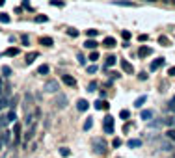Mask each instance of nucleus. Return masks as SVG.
I'll use <instances>...</instances> for the list:
<instances>
[{
	"label": "nucleus",
	"instance_id": "obj_30",
	"mask_svg": "<svg viewBox=\"0 0 175 158\" xmlns=\"http://www.w3.org/2000/svg\"><path fill=\"white\" fill-rule=\"evenodd\" d=\"M4 86H6V82L0 78V97H6V88H4Z\"/></svg>",
	"mask_w": 175,
	"mask_h": 158
},
{
	"label": "nucleus",
	"instance_id": "obj_13",
	"mask_svg": "<svg viewBox=\"0 0 175 158\" xmlns=\"http://www.w3.org/2000/svg\"><path fill=\"white\" fill-rule=\"evenodd\" d=\"M39 43H41V45H45V47H52V45H54V39H52V37H49V35H45V37H41V39H39Z\"/></svg>",
	"mask_w": 175,
	"mask_h": 158
},
{
	"label": "nucleus",
	"instance_id": "obj_20",
	"mask_svg": "<svg viewBox=\"0 0 175 158\" xmlns=\"http://www.w3.org/2000/svg\"><path fill=\"white\" fill-rule=\"evenodd\" d=\"M37 56H39V54L35 52V50H34V52H30V54H26V63L30 65V63H32V62H34L35 58H37Z\"/></svg>",
	"mask_w": 175,
	"mask_h": 158
},
{
	"label": "nucleus",
	"instance_id": "obj_24",
	"mask_svg": "<svg viewBox=\"0 0 175 158\" xmlns=\"http://www.w3.org/2000/svg\"><path fill=\"white\" fill-rule=\"evenodd\" d=\"M166 138L169 141H175V129H169L168 132H166Z\"/></svg>",
	"mask_w": 175,
	"mask_h": 158
},
{
	"label": "nucleus",
	"instance_id": "obj_36",
	"mask_svg": "<svg viewBox=\"0 0 175 158\" xmlns=\"http://www.w3.org/2000/svg\"><path fill=\"white\" fill-rule=\"evenodd\" d=\"M131 35H132V34L128 32V30H123V32H121V37L125 39V41H128V39H131Z\"/></svg>",
	"mask_w": 175,
	"mask_h": 158
},
{
	"label": "nucleus",
	"instance_id": "obj_18",
	"mask_svg": "<svg viewBox=\"0 0 175 158\" xmlns=\"http://www.w3.org/2000/svg\"><path fill=\"white\" fill-rule=\"evenodd\" d=\"M116 63H117V58H116V56H108V58H106V62H104L106 67H114Z\"/></svg>",
	"mask_w": 175,
	"mask_h": 158
},
{
	"label": "nucleus",
	"instance_id": "obj_28",
	"mask_svg": "<svg viewBox=\"0 0 175 158\" xmlns=\"http://www.w3.org/2000/svg\"><path fill=\"white\" fill-rule=\"evenodd\" d=\"M158 43L164 45V47H168V45H169V39L166 37V35H160V37H158Z\"/></svg>",
	"mask_w": 175,
	"mask_h": 158
},
{
	"label": "nucleus",
	"instance_id": "obj_35",
	"mask_svg": "<svg viewBox=\"0 0 175 158\" xmlns=\"http://www.w3.org/2000/svg\"><path fill=\"white\" fill-rule=\"evenodd\" d=\"M6 54H8V56H17V54H19V48H13V47H11V48L6 50Z\"/></svg>",
	"mask_w": 175,
	"mask_h": 158
},
{
	"label": "nucleus",
	"instance_id": "obj_41",
	"mask_svg": "<svg viewBox=\"0 0 175 158\" xmlns=\"http://www.w3.org/2000/svg\"><path fill=\"white\" fill-rule=\"evenodd\" d=\"M121 119H128V117H131V112H128V110H121Z\"/></svg>",
	"mask_w": 175,
	"mask_h": 158
},
{
	"label": "nucleus",
	"instance_id": "obj_6",
	"mask_svg": "<svg viewBox=\"0 0 175 158\" xmlns=\"http://www.w3.org/2000/svg\"><path fill=\"white\" fill-rule=\"evenodd\" d=\"M61 82H64L65 86H69V88H75L76 86V80L73 78V76H69V74H61Z\"/></svg>",
	"mask_w": 175,
	"mask_h": 158
},
{
	"label": "nucleus",
	"instance_id": "obj_12",
	"mask_svg": "<svg viewBox=\"0 0 175 158\" xmlns=\"http://www.w3.org/2000/svg\"><path fill=\"white\" fill-rule=\"evenodd\" d=\"M88 106H90V104H88V100L86 99H80L78 103H76V110H78V112H86Z\"/></svg>",
	"mask_w": 175,
	"mask_h": 158
},
{
	"label": "nucleus",
	"instance_id": "obj_5",
	"mask_svg": "<svg viewBox=\"0 0 175 158\" xmlns=\"http://www.w3.org/2000/svg\"><path fill=\"white\" fill-rule=\"evenodd\" d=\"M162 65H164V58H157V60H153V62H151V65H149V71L153 73V71L160 69Z\"/></svg>",
	"mask_w": 175,
	"mask_h": 158
},
{
	"label": "nucleus",
	"instance_id": "obj_3",
	"mask_svg": "<svg viewBox=\"0 0 175 158\" xmlns=\"http://www.w3.org/2000/svg\"><path fill=\"white\" fill-rule=\"evenodd\" d=\"M43 89L47 91V93H56V91H58V82H56V80H49V82H45Z\"/></svg>",
	"mask_w": 175,
	"mask_h": 158
},
{
	"label": "nucleus",
	"instance_id": "obj_23",
	"mask_svg": "<svg viewBox=\"0 0 175 158\" xmlns=\"http://www.w3.org/2000/svg\"><path fill=\"white\" fill-rule=\"evenodd\" d=\"M86 35H88V37H95V35H99V30L90 28V30H86Z\"/></svg>",
	"mask_w": 175,
	"mask_h": 158
},
{
	"label": "nucleus",
	"instance_id": "obj_8",
	"mask_svg": "<svg viewBox=\"0 0 175 158\" xmlns=\"http://www.w3.org/2000/svg\"><path fill=\"white\" fill-rule=\"evenodd\" d=\"M119 63H121V69H123V71H125V73H128V74H132V73H134V67H132V65H131V63H128V62H127V60H121V62H119Z\"/></svg>",
	"mask_w": 175,
	"mask_h": 158
},
{
	"label": "nucleus",
	"instance_id": "obj_33",
	"mask_svg": "<svg viewBox=\"0 0 175 158\" xmlns=\"http://www.w3.org/2000/svg\"><path fill=\"white\" fill-rule=\"evenodd\" d=\"M47 21H49L47 15H37V17H35V22H47Z\"/></svg>",
	"mask_w": 175,
	"mask_h": 158
},
{
	"label": "nucleus",
	"instance_id": "obj_49",
	"mask_svg": "<svg viewBox=\"0 0 175 158\" xmlns=\"http://www.w3.org/2000/svg\"><path fill=\"white\" fill-rule=\"evenodd\" d=\"M168 74H169V76H175V67H169V69H168Z\"/></svg>",
	"mask_w": 175,
	"mask_h": 158
},
{
	"label": "nucleus",
	"instance_id": "obj_7",
	"mask_svg": "<svg viewBox=\"0 0 175 158\" xmlns=\"http://www.w3.org/2000/svg\"><path fill=\"white\" fill-rule=\"evenodd\" d=\"M153 54V48H149V47H140L138 48V56L140 58H147V56H151Z\"/></svg>",
	"mask_w": 175,
	"mask_h": 158
},
{
	"label": "nucleus",
	"instance_id": "obj_22",
	"mask_svg": "<svg viewBox=\"0 0 175 158\" xmlns=\"http://www.w3.org/2000/svg\"><path fill=\"white\" fill-rule=\"evenodd\" d=\"M6 106H9V99L8 97H0V110H4Z\"/></svg>",
	"mask_w": 175,
	"mask_h": 158
},
{
	"label": "nucleus",
	"instance_id": "obj_51",
	"mask_svg": "<svg viewBox=\"0 0 175 158\" xmlns=\"http://www.w3.org/2000/svg\"><path fill=\"white\" fill-rule=\"evenodd\" d=\"M138 78H140V80H145L147 74H145V73H140V74H138Z\"/></svg>",
	"mask_w": 175,
	"mask_h": 158
},
{
	"label": "nucleus",
	"instance_id": "obj_40",
	"mask_svg": "<svg viewBox=\"0 0 175 158\" xmlns=\"http://www.w3.org/2000/svg\"><path fill=\"white\" fill-rule=\"evenodd\" d=\"M67 35H71V37H76V35H78V30H76V28H69V30H67Z\"/></svg>",
	"mask_w": 175,
	"mask_h": 158
},
{
	"label": "nucleus",
	"instance_id": "obj_21",
	"mask_svg": "<svg viewBox=\"0 0 175 158\" xmlns=\"http://www.w3.org/2000/svg\"><path fill=\"white\" fill-rule=\"evenodd\" d=\"M9 21H11V17L8 13H0V22L2 24H9Z\"/></svg>",
	"mask_w": 175,
	"mask_h": 158
},
{
	"label": "nucleus",
	"instance_id": "obj_17",
	"mask_svg": "<svg viewBox=\"0 0 175 158\" xmlns=\"http://www.w3.org/2000/svg\"><path fill=\"white\" fill-rule=\"evenodd\" d=\"M140 117H142L143 121H151V119H153V112H151V110H143L142 114H140Z\"/></svg>",
	"mask_w": 175,
	"mask_h": 158
},
{
	"label": "nucleus",
	"instance_id": "obj_26",
	"mask_svg": "<svg viewBox=\"0 0 175 158\" xmlns=\"http://www.w3.org/2000/svg\"><path fill=\"white\" fill-rule=\"evenodd\" d=\"M162 151H164V152H169V151H173L171 143H169V141H164V143H162Z\"/></svg>",
	"mask_w": 175,
	"mask_h": 158
},
{
	"label": "nucleus",
	"instance_id": "obj_46",
	"mask_svg": "<svg viewBox=\"0 0 175 158\" xmlns=\"http://www.w3.org/2000/svg\"><path fill=\"white\" fill-rule=\"evenodd\" d=\"M88 73H90V74L97 73V65H90V67H88Z\"/></svg>",
	"mask_w": 175,
	"mask_h": 158
},
{
	"label": "nucleus",
	"instance_id": "obj_47",
	"mask_svg": "<svg viewBox=\"0 0 175 158\" xmlns=\"http://www.w3.org/2000/svg\"><path fill=\"white\" fill-rule=\"evenodd\" d=\"M112 145H114L116 149H117V147H121V140H119V138H116V140L112 141Z\"/></svg>",
	"mask_w": 175,
	"mask_h": 158
},
{
	"label": "nucleus",
	"instance_id": "obj_9",
	"mask_svg": "<svg viewBox=\"0 0 175 158\" xmlns=\"http://www.w3.org/2000/svg\"><path fill=\"white\" fill-rule=\"evenodd\" d=\"M34 134H35V123L30 126V130L26 132V134H24V143H28L30 140H34Z\"/></svg>",
	"mask_w": 175,
	"mask_h": 158
},
{
	"label": "nucleus",
	"instance_id": "obj_53",
	"mask_svg": "<svg viewBox=\"0 0 175 158\" xmlns=\"http://www.w3.org/2000/svg\"><path fill=\"white\" fill-rule=\"evenodd\" d=\"M168 2H173V4H175V0H168Z\"/></svg>",
	"mask_w": 175,
	"mask_h": 158
},
{
	"label": "nucleus",
	"instance_id": "obj_34",
	"mask_svg": "<svg viewBox=\"0 0 175 158\" xmlns=\"http://www.w3.org/2000/svg\"><path fill=\"white\" fill-rule=\"evenodd\" d=\"M97 60H99V52L91 50V54H90V62H97Z\"/></svg>",
	"mask_w": 175,
	"mask_h": 158
},
{
	"label": "nucleus",
	"instance_id": "obj_14",
	"mask_svg": "<svg viewBox=\"0 0 175 158\" xmlns=\"http://www.w3.org/2000/svg\"><path fill=\"white\" fill-rule=\"evenodd\" d=\"M102 43H104V47H108V48H114L116 45H117V41H116L114 37H104V41H102Z\"/></svg>",
	"mask_w": 175,
	"mask_h": 158
},
{
	"label": "nucleus",
	"instance_id": "obj_31",
	"mask_svg": "<svg viewBox=\"0 0 175 158\" xmlns=\"http://www.w3.org/2000/svg\"><path fill=\"white\" fill-rule=\"evenodd\" d=\"M17 121V115H15V112H9L8 114V123H15Z\"/></svg>",
	"mask_w": 175,
	"mask_h": 158
},
{
	"label": "nucleus",
	"instance_id": "obj_52",
	"mask_svg": "<svg viewBox=\"0 0 175 158\" xmlns=\"http://www.w3.org/2000/svg\"><path fill=\"white\" fill-rule=\"evenodd\" d=\"M4 4H6V0H0V6H4Z\"/></svg>",
	"mask_w": 175,
	"mask_h": 158
},
{
	"label": "nucleus",
	"instance_id": "obj_29",
	"mask_svg": "<svg viewBox=\"0 0 175 158\" xmlns=\"http://www.w3.org/2000/svg\"><path fill=\"white\" fill-rule=\"evenodd\" d=\"M140 145H142L140 140H128V147H131V149L132 147H140Z\"/></svg>",
	"mask_w": 175,
	"mask_h": 158
},
{
	"label": "nucleus",
	"instance_id": "obj_16",
	"mask_svg": "<svg viewBox=\"0 0 175 158\" xmlns=\"http://www.w3.org/2000/svg\"><path fill=\"white\" fill-rule=\"evenodd\" d=\"M145 100H147V95H142V97H138V99L134 100V106H136V108H142V106L145 104Z\"/></svg>",
	"mask_w": 175,
	"mask_h": 158
},
{
	"label": "nucleus",
	"instance_id": "obj_42",
	"mask_svg": "<svg viewBox=\"0 0 175 158\" xmlns=\"http://www.w3.org/2000/svg\"><path fill=\"white\" fill-rule=\"evenodd\" d=\"M97 86H99V84H97L95 80H93V82H90V86H88V91H95V89H97Z\"/></svg>",
	"mask_w": 175,
	"mask_h": 158
},
{
	"label": "nucleus",
	"instance_id": "obj_1",
	"mask_svg": "<svg viewBox=\"0 0 175 158\" xmlns=\"http://www.w3.org/2000/svg\"><path fill=\"white\" fill-rule=\"evenodd\" d=\"M102 129H104L106 134H112V132H114V117L112 115H106L104 119H102Z\"/></svg>",
	"mask_w": 175,
	"mask_h": 158
},
{
	"label": "nucleus",
	"instance_id": "obj_45",
	"mask_svg": "<svg viewBox=\"0 0 175 158\" xmlns=\"http://www.w3.org/2000/svg\"><path fill=\"white\" fill-rule=\"evenodd\" d=\"M168 108H169V110H171V112H175V97H173V99H171V100H169V104H168Z\"/></svg>",
	"mask_w": 175,
	"mask_h": 158
},
{
	"label": "nucleus",
	"instance_id": "obj_10",
	"mask_svg": "<svg viewBox=\"0 0 175 158\" xmlns=\"http://www.w3.org/2000/svg\"><path fill=\"white\" fill-rule=\"evenodd\" d=\"M108 108H110V104H108L106 100H102V99H99L95 103V110H108Z\"/></svg>",
	"mask_w": 175,
	"mask_h": 158
},
{
	"label": "nucleus",
	"instance_id": "obj_32",
	"mask_svg": "<svg viewBox=\"0 0 175 158\" xmlns=\"http://www.w3.org/2000/svg\"><path fill=\"white\" fill-rule=\"evenodd\" d=\"M60 154H61V156H64V158H67V156L71 154V151L67 149V147H61V149H60Z\"/></svg>",
	"mask_w": 175,
	"mask_h": 158
},
{
	"label": "nucleus",
	"instance_id": "obj_19",
	"mask_svg": "<svg viewBox=\"0 0 175 158\" xmlns=\"http://www.w3.org/2000/svg\"><path fill=\"white\" fill-rule=\"evenodd\" d=\"M13 136L17 138H20V123H17V121H15V125H13Z\"/></svg>",
	"mask_w": 175,
	"mask_h": 158
},
{
	"label": "nucleus",
	"instance_id": "obj_2",
	"mask_svg": "<svg viewBox=\"0 0 175 158\" xmlns=\"http://www.w3.org/2000/svg\"><path fill=\"white\" fill-rule=\"evenodd\" d=\"M93 151L97 152V154H104L106 152V143L101 140V138H95L93 140Z\"/></svg>",
	"mask_w": 175,
	"mask_h": 158
},
{
	"label": "nucleus",
	"instance_id": "obj_50",
	"mask_svg": "<svg viewBox=\"0 0 175 158\" xmlns=\"http://www.w3.org/2000/svg\"><path fill=\"white\" fill-rule=\"evenodd\" d=\"M20 41H23V45H28L30 41H28V37H26V35H23V37H20Z\"/></svg>",
	"mask_w": 175,
	"mask_h": 158
},
{
	"label": "nucleus",
	"instance_id": "obj_44",
	"mask_svg": "<svg viewBox=\"0 0 175 158\" xmlns=\"http://www.w3.org/2000/svg\"><path fill=\"white\" fill-rule=\"evenodd\" d=\"M6 125H8V117L0 115V129H2V126H6Z\"/></svg>",
	"mask_w": 175,
	"mask_h": 158
},
{
	"label": "nucleus",
	"instance_id": "obj_4",
	"mask_svg": "<svg viewBox=\"0 0 175 158\" xmlns=\"http://www.w3.org/2000/svg\"><path fill=\"white\" fill-rule=\"evenodd\" d=\"M54 104H56V108H65V106H67V97H65L64 93H60L58 97H56V100H54Z\"/></svg>",
	"mask_w": 175,
	"mask_h": 158
},
{
	"label": "nucleus",
	"instance_id": "obj_54",
	"mask_svg": "<svg viewBox=\"0 0 175 158\" xmlns=\"http://www.w3.org/2000/svg\"><path fill=\"white\" fill-rule=\"evenodd\" d=\"M173 158H175V151H173Z\"/></svg>",
	"mask_w": 175,
	"mask_h": 158
},
{
	"label": "nucleus",
	"instance_id": "obj_48",
	"mask_svg": "<svg viewBox=\"0 0 175 158\" xmlns=\"http://www.w3.org/2000/svg\"><path fill=\"white\" fill-rule=\"evenodd\" d=\"M138 41H140V43L147 41V35H145V34H140V35H138Z\"/></svg>",
	"mask_w": 175,
	"mask_h": 158
},
{
	"label": "nucleus",
	"instance_id": "obj_11",
	"mask_svg": "<svg viewBox=\"0 0 175 158\" xmlns=\"http://www.w3.org/2000/svg\"><path fill=\"white\" fill-rule=\"evenodd\" d=\"M84 47H86V48H90V50H95V48H97V41H95L93 37H88V39H86V43H84Z\"/></svg>",
	"mask_w": 175,
	"mask_h": 158
},
{
	"label": "nucleus",
	"instance_id": "obj_38",
	"mask_svg": "<svg viewBox=\"0 0 175 158\" xmlns=\"http://www.w3.org/2000/svg\"><path fill=\"white\" fill-rule=\"evenodd\" d=\"M50 6H58V8H64L65 4L61 2V0H50Z\"/></svg>",
	"mask_w": 175,
	"mask_h": 158
},
{
	"label": "nucleus",
	"instance_id": "obj_15",
	"mask_svg": "<svg viewBox=\"0 0 175 158\" xmlns=\"http://www.w3.org/2000/svg\"><path fill=\"white\" fill-rule=\"evenodd\" d=\"M9 138H11V132H2V134H0V143H2V145H6L8 143V141H9Z\"/></svg>",
	"mask_w": 175,
	"mask_h": 158
},
{
	"label": "nucleus",
	"instance_id": "obj_39",
	"mask_svg": "<svg viewBox=\"0 0 175 158\" xmlns=\"http://www.w3.org/2000/svg\"><path fill=\"white\" fill-rule=\"evenodd\" d=\"M116 4L117 6H128V8L132 6V2H127V0H116Z\"/></svg>",
	"mask_w": 175,
	"mask_h": 158
},
{
	"label": "nucleus",
	"instance_id": "obj_27",
	"mask_svg": "<svg viewBox=\"0 0 175 158\" xmlns=\"http://www.w3.org/2000/svg\"><path fill=\"white\" fill-rule=\"evenodd\" d=\"M91 126H93V119H91V117H88L86 123H84V130H90Z\"/></svg>",
	"mask_w": 175,
	"mask_h": 158
},
{
	"label": "nucleus",
	"instance_id": "obj_43",
	"mask_svg": "<svg viewBox=\"0 0 175 158\" xmlns=\"http://www.w3.org/2000/svg\"><path fill=\"white\" fill-rule=\"evenodd\" d=\"M164 123H166L168 126H173L175 125V119H173V117H168V119H164Z\"/></svg>",
	"mask_w": 175,
	"mask_h": 158
},
{
	"label": "nucleus",
	"instance_id": "obj_37",
	"mask_svg": "<svg viewBox=\"0 0 175 158\" xmlns=\"http://www.w3.org/2000/svg\"><path fill=\"white\" fill-rule=\"evenodd\" d=\"M2 73H4V76H11V67L4 65V67H2Z\"/></svg>",
	"mask_w": 175,
	"mask_h": 158
},
{
	"label": "nucleus",
	"instance_id": "obj_25",
	"mask_svg": "<svg viewBox=\"0 0 175 158\" xmlns=\"http://www.w3.org/2000/svg\"><path fill=\"white\" fill-rule=\"evenodd\" d=\"M49 71H50V67H49V65H41V67L37 69V74H47Z\"/></svg>",
	"mask_w": 175,
	"mask_h": 158
}]
</instances>
